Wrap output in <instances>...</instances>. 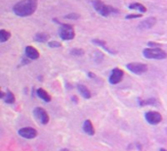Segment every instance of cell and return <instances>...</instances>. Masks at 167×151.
<instances>
[{"label":"cell","mask_w":167,"mask_h":151,"mask_svg":"<svg viewBox=\"0 0 167 151\" xmlns=\"http://www.w3.org/2000/svg\"><path fill=\"white\" fill-rule=\"evenodd\" d=\"M38 0H21L13 7V12L19 17H28L37 9Z\"/></svg>","instance_id":"6da1fadb"},{"label":"cell","mask_w":167,"mask_h":151,"mask_svg":"<svg viewBox=\"0 0 167 151\" xmlns=\"http://www.w3.org/2000/svg\"><path fill=\"white\" fill-rule=\"evenodd\" d=\"M92 4H93L94 9L103 17H108L111 15L119 14V10L111 5H107L102 0H93Z\"/></svg>","instance_id":"7a4b0ae2"},{"label":"cell","mask_w":167,"mask_h":151,"mask_svg":"<svg viewBox=\"0 0 167 151\" xmlns=\"http://www.w3.org/2000/svg\"><path fill=\"white\" fill-rule=\"evenodd\" d=\"M143 55L147 59L162 60L167 58V53L161 48H146L143 50Z\"/></svg>","instance_id":"3957f363"},{"label":"cell","mask_w":167,"mask_h":151,"mask_svg":"<svg viewBox=\"0 0 167 151\" xmlns=\"http://www.w3.org/2000/svg\"><path fill=\"white\" fill-rule=\"evenodd\" d=\"M61 24V28L59 29V36L63 40H72L75 36L73 27L69 24Z\"/></svg>","instance_id":"277c9868"},{"label":"cell","mask_w":167,"mask_h":151,"mask_svg":"<svg viewBox=\"0 0 167 151\" xmlns=\"http://www.w3.org/2000/svg\"><path fill=\"white\" fill-rule=\"evenodd\" d=\"M126 68L130 71L131 73H134L136 75H142L147 72L149 67L147 64H144V63L133 62V63H128L126 65Z\"/></svg>","instance_id":"5b68a950"},{"label":"cell","mask_w":167,"mask_h":151,"mask_svg":"<svg viewBox=\"0 0 167 151\" xmlns=\"http://www.w3.org/2000/svg\"><path fill=\"white\" fill-rule=\"evenodd\" d=\"M124 77V72L119 68H114L111 71L110 78H108V82L111 85H117L123 79Z\"/></svg>","instance_id":"8992f818"},{"label":"cell","mask_w":167,"mask_h":151,"mask_svg":"<svg viewBox=\"0 0 167 151\" xmlns=\"http://www.w3.org/2000/svg\"><path fill=\"white\" fill-rule=\"evenodd\" d=\"M145 119L149 125H158L162 121V116L159 112L149 111L145 114Z\"/></svg>","instance_id":"52a82bcc"},{"label":"cell","mask_w":167,"mask_h":151,"mask_svg":"<svg viewBox=\"0 0 167 151\" xmlns=\"http://www.w3.org/2000/svg\"><path fill=\"white\" fill-rule=\"evenodd\" d=\"M33 115H34L35 118L42 125H47L49 123V115L43 108L36 107L34 110H33Z\"/></svg>","instance_id":"ba28073f"},{"label":"cell","mask_w":167,"mask_h":151,"mask_svg":"<svg viewBox=\"0 0 167 151\" xmlns=\"http://www.w3.org/2000/svg\"><path fill=\"white\" fill-rule=\"evenodd\" d=\"M19 135L26 138V139H32V138H35L37 136V131L34 128L31 127H26V128H22L18 131Z\"/></svg>","instance_id":"9c48e42d"},{"label":"cell","mask_w":167,"mask_h":151,"mask_svg":"<svg viewBox=\"0 0 167 151\" xmlns=\"http://www.w3.org/2000/svg\"><path fill=\"white\" fill-rule=\"evenodd\" d=\"M156 18H154V17H149V18L142 21L138 25V28L140 30H149V29H152L153 27L156 26Z\"/></svg>","instance_id":"30bf717a"},{"label":"cell","mask_w":167,"mask_h":151,"mask_svg":"<svg viewBox=\"0 0 167 151\" xmlns=\"http://www.w3.org/2000/svg\"><path fill=\"white\" fill-rule=\"evenodd\" d=\"M26 55L31 60H37L40 56V54L35 47H33L31 45H28L26 47Z\"/></svg>","instance_id":"8fae6325"},{"label":"cell","mask_w":167,"mask_h":151,"mask_svg":"<svg viewBox=\"0 0 167 151\" xmlns=\"http://www.w3.org/2000/svg\"><path fill=\"white\" fill-rule=\"evenodd\" d=\"M83 131H84L85 133H87L88 136H94L95 135V129L93 127V124L90 120H86L83 123Z\"/></svg>","instance_id":"7c38bea8"},{"label":"cell","mask_w":167,"mask_h":151,"mask_svg":"<svg viewBox=\"0 0 167 151\" xmlns=\"http://www.w3.org/2000/svg\"><path fill=\"white\" fill-rule=\"evenodd\" d=\"M36 94L40 99H42L44 102H50L52 100L51 95H50L44 89H41V87L36 90Z\"/></svg>","instance_id":"4fadbf2b"},{"label":"cell","mask_w":167,"mask_h":151,"mask_svg":"<svg viewBox=\"0 0 167 151\" xmlns=\"http://www.w3.org/2000/svg\"><path fill=\"white\" fill-rule=\"evenodd\" d=\"M128 8L130 10H135L140 12V13H146L147 12V8L145 7V5L141 4L139 2H135V3H131L130 5L128 6Z\"/></svg>","instance_id":"5bb4252c"},{"label":"cell","mask_w":167,"mask_h":151,"mask_svg":"<svg viewBox=\"0 0 167 151\" xmlns=\"http://www.w3.org/2000/svg\"><path fill=\"white\" fill-rule=\"evenodd\" d=\"M77 89L79 91V93H80L82 95V97L83 98H85V99H90L91 98V92L90 90L87 89V87L85 86H83V85H78L77 86Z\"/></svg>","instance_id":"9a60e30c"},{"label":"cell","mask_w":167,"mask_h":151,"mask_svg":"<svg viewBox=\"0 0 167 151\" xmlns=\"http://www.w3.org/2000/svg\"><path fill=\"white\" fill-rule=\"evenodd\" d=\"M49 39H50L49 35L45 32H38L34 35V40L37 41V42H47Z\"/></svg>","instance_id":"2e32d148"},{"label":"cell","mask_w":167,"mask_h":151,"mask_svg":"<svg viewBox=\"0 0 167 151\" xmlns=\"http://www.w3.org/2000/svg\"><path fill=\"white\" fill-rule=\"evenodd\" d=\"M92 42H93L94 44L96 45H99V46H101V47H103L104 49L106 50V51H108V53H111V54H115L114 51H112V50H111L110 48L107 46V42L106 41H104L102 39H92Z\"/></svg>","instance_id":"e0dca14e"},{"label":"cell","mask_w":167,"mask_h":151,"mask_svg":"<svg viewBox=\"0 0 167 151\" xmlns=\"http://www.w3.org/2000/svg\"><path fill=\"white\" fill-rule=\"evenodd\" d=\"M5 97L3 98V100L5 101V103H8V104H13L15 103V100H16V97L14 93L12 92L11 90H7L5 92Z\"/></svg>","instance_id":"ac0fdd59"},{"label":"cell","mask_w":167,"mask_h":151,"mask_svg":"<svg viewBox=\"0 0 167 151\" xmlns=\"http://www.w3.org/2000/svg\"><path fill=\"white\" fill-rule=\"evenodd\" d=\"M157 100L156 98H149L147 100L139 99V105L140 106H146V105H156Z\"/></svg>","instance_id":"d6986e66"},{"label":"cell","mask_w":167,"mask_h":151,"mask_svg":"<svg viewBox=\"0 0 167 151\" xmlns=\"http://www.w3.org/2000/svg\"><path fill=\"white\" fill-rule=\"evenodd\" d=\"M11 37V32L5 31V30H1L0 31V42H6L7 40H9Z\"/></svg>","instance_id":"ffe728a7"},{"label":"cell","mask_w":167,"mask_h":151,"mask_svg":"<svg viewBox=\"0 0 167 151\" xmlns=\"http://www.w3.org/2000/svg\"><path fill=\"white\" fill-rule=\"evenodd\" d=\"M69 52L73 56H78L79 57V56H83V55H84V50L81 49V48H73V49L70 50Z\"/></svg>","instance_id":"44dd1931"},{"label":"cell","mask_w":167,"mask_h":151,"mask_svg":"<svg viewBox=\"0 0 167 151\" xmlns=\"http://www.w3.org/2000/svg\"><path fill=\"white\" fill-rule=\"evenodd\" d=\"M66 19H69V20H77L80 18V16H79L77 13H70V14H68L65 16Z\"/></svg>","instance_id":"7402d4cb"},{"label":"cell","mask_w":167,"mask_h":151,"mask_svg":"<svg viewBox=\"0 0 167 151\" xmlns=\"http://www.w3.org/2000/svg\"><path fill=\"white\" fill-rule=\"evenodd\" d=\"M47 45L51 48H58V47H61L62 46V44L59 42V41H49Z\"/></svg>","instance_id":"603a6c76"},{"label":"cell","mask_w":167,"mask_h":151,"mask_svg":"<svg viewBox=\"0 0 167 151\" xmlns=\"http://www.w3.org/2000/svg\"><path fill=\"white\" fill-rule=\"evenodd\" d=\"M142 17H143V14L139 13V14H129L125 18L127 20H130V19H139V18H142Z\"/></svg>","instance_id":"cb8c5ba5"},{"label":"cell","mask_w":167,"mask_h":151,"mask_svg":"<svg viewBox=\"0 0 167 151\" xmlns=\"http://www.w3.org/2000/svg\"><path fill=\"white\" fill-rule=\"evenodd\" d=\"M148 45H149L151 48H160L162 44L157 43V42H153V41H149Z\"/></svg>","instance_id":"d4e9b609"},{"label":"cell","mask_w":167,"mask_h":151,"mask_svg":"<svg viewBox=\"0 0 167 151\" xmlns=\"http://www.w3.org/2000/svg\"><path fill=\"white\" fill-rule=\"evenodd\" d=\"M88 75H89V77H90V78H92V79L96 77V75H95V74H93V73H90V72L88 73Z\"/></svg>","instance_id":"484cf974"},{"label":"cell","mask_w":167,"mask_h":151,"mask_svg":"<svg viewBox=\"0 0 167 151\" xmlns=\"http://www.w3.org/2000/svg\"><path fill=\"white\" fill-rule=\"evenodd\" d=\"M160 151H167V150H166V149H164V148H161V149H160Z\"/></svg>","instance_id":"4316f807"}]
</instances>
